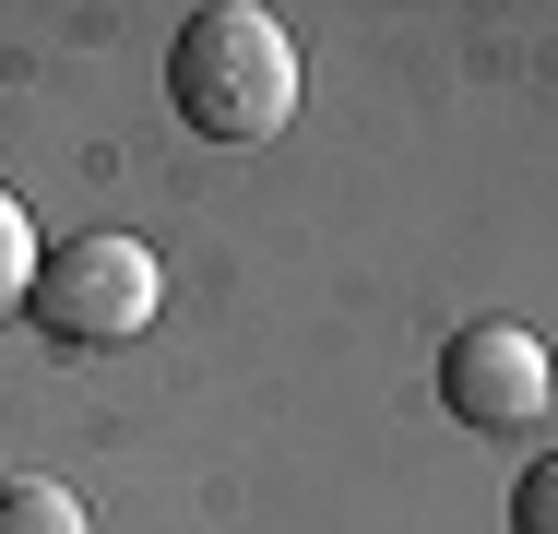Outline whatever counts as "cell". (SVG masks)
<instances>
[{"instance_id":"cell-1","label":"cell","mask_w":558,"mask_h":534,"mask_svg":"<svg viewBox=\"0 0 558 534\" xmlns=\"http://www.w3.org/2000/svg\"><path fill=\"white\" fill-rule=\"evenodd\" d=\"M167 96L203 143H274L298 119V36L262 12V0H215L179 24L167 48Z\"/></svg>"},{"instance_id":"cell-2","label":"cell","mask_w":558,"mask_h":534,"mask_svg":"<svg viewBox=\"0 0 558 534\" xmlns=\"http://www.w3.org/2000/svg\"><path fill=\"white\" fill-rule=\"evenodd\" d=\"M155 310H167V274H155V250H143V238L84 226V238H48V250H36L24 320H36L48 344H131Z\"/></svg>"},{"instance_id":"cell-3","label":"cell","mask_w":558,"mask_h":534,"mask_svg":"<svg viewBox=\"0 0 558 534\" xmlns=\"http://www.w3.org/2000/svg\"><path fill=\"white\" fill-rule=\"evenodd\" d=\"M558 392V356L523 332V320H463L440 344V404L463 427H487V439H511V427H535Z\"/></svg>"},{"instance_id":"cell-4","label":"cell","mask_w":558,"mask_h":534,"mask_svg":"<svg viewBox=\"0 0 558 534\" xmlns=\"http://www.w3.org/2000/svg\"><path fill=\"white\" fill-rule=\"evenodd\" d=\"M0 534H96V511L72 487H48V475H12L0 487Z\"/></svg>"},{"instance_id":"cell-5","label":"cell","mask_w":558,"mask_h":534,"mask_svg":"<svg viewBox=\"0 0 558 534\" xmlns=\"http://www.w3.org/2000/svg\"><path fill=\"white\" fill-rule=\"evenodd\" d=\"M24 286H36V214L0 191V320H24Z\"/></svg>"},{"instance_id":"cell-6","label":"cell","mask_w":558,"mask_h":534,"mask_svg":"<svg viewBox=\"0 0 558 534\" xmlns=\"http://www.w3.org/2000/svg\"><path fill=\"white\" fill-rule=\"evenodd\" d=\"M511 534H558V451H535L511 475Z\"/></svg>"},{"instance_id":"cell-7","label":"cell","mask_w":558,"mask_h":534,"mask_svg":"<svg viewBox=\"0 0 558 534\" xmlns=\"http://www.w3.org/2000/svg\"><path fill=\"white\" fill-rule=\"evenodd\" d=\"M547 416H558V392H547Z\"/></svg>"}]
</instances>
